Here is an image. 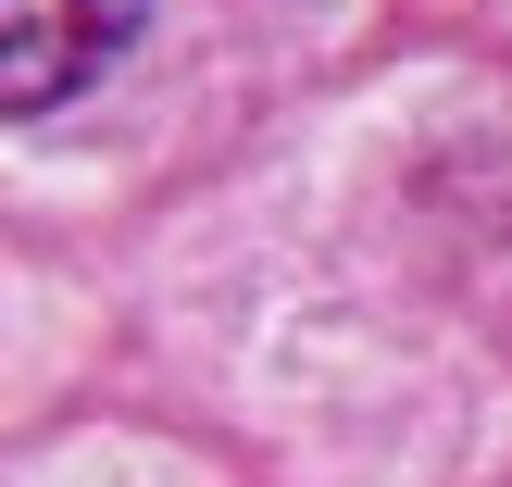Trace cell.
<instances>
[{
  "mask_svg": "<svg viewBox=\"0 0 512 487\" xmlns=\"http://www.w3.org/2000/svg\"><path fill=\"white\" fill-rule=\"evenodd\" d=\"M138 13L150 0H0V125L100 88V63L138 38Z\"/></svg>",
  "mask_w": 512,
  "mask_h": 487,
  "instance_id": "obj_1",
  "label": "cell"
}]
</instances>
